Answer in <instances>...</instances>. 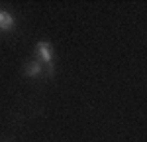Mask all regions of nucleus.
I'll use <instances>...</instances> for the list:
<instances>
[{"label":"nucleus","mask_w":147,"mask_h":142,"mask_svg":"<svg viewBox=\"0 0 147 142\" xmlns=\"http://www.w3.org/2000/svg\"><path fill=\"white\" fill-rule=\"evenodd\" d=\"M24 73H26L28 77H37V75H41V63H39L37 59H34V61H30V63L26 65V69H24Z\"/></svg>","instance_id":"nucleus-3"},{"label":"nucleus","mask_w":147,"mask_h":142,"mask_svg":"<svg viewBox=\"0 0 147 142\" xmlns=\"http://www.w3.org/2000/svg\"><path fill=\"white\" fill-rule=\"evenodd\" d=\"M35 51H37V61H43L45 65L49 63H53V47L49 42H39L37 46H35Z\"/></svg>","instance_id":"nucleus-1"},{"label":"nucleus","mask_w":147,"mask_h":142,"mask_svg":"<svg viewBox=\"0 0 147 142\" xmlns=\"http://www.w3.org/2000/svg\"><path fill=\"white\" fill-rule=\"evenodd\" d=\"M14 26H16L14 16L6 10H0V32H10Z\"/></svg>","instance_id":"nucleus-2"}]
</instances>
